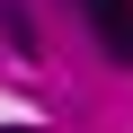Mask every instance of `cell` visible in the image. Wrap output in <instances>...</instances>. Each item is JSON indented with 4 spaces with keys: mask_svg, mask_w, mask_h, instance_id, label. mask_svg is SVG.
<instances>
[{
    "mask_svg": "<svg viewBox=\"0 0 133 133\" xmlns=\"http://www.w3.org/2000/svg\"><path fill=\"white\" fill-rule=\"evenodd\" d=\"M0 133H36V124H0Z\"/></svg>",
    "mask_w": 133,
    "mask_h": 133,
    "instance_id": "3957f363",
    "label": "cell"
},
{
    "mask_svg": "<svg viewBox=\"0 0 133 133\" xmlns=\"http://www.w3.org/2000/svg\"><path fill=\"white\" fill-rule=\"evenodd\" d=\"M0 36H9V44H18V53H36V18H27V9H18V0H0Z\"/></svg>",
    "mask_w": 133,
    "mask_h": 133,
    "instance_id": "7a4b0ae2",
    "label": "cell"
},
{
    "mask_svg": "<svg viewBox=\"0 0 133 133\" xmlns=\"http://www.w3.org/2000/svg\"><path fill=\"white\" fill-rule=\"evenodd\" d=\"M80 18L98 27V44L115 62H133V0H80Z\"/></svg>",
    "mask_w": 133,
    "mask_h": 133,
    "instance_id": "6da1fadb",
    "label": "cell"
}]
</instances>
